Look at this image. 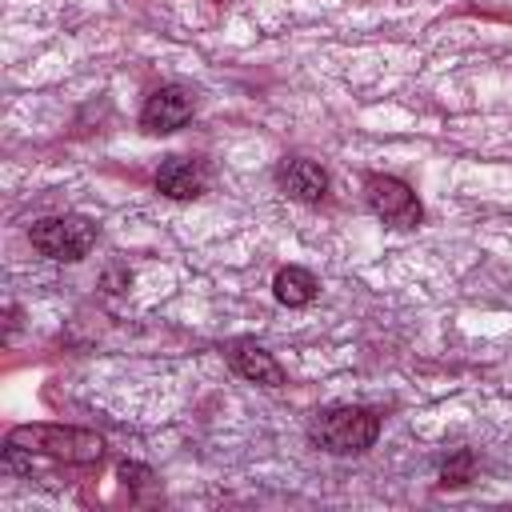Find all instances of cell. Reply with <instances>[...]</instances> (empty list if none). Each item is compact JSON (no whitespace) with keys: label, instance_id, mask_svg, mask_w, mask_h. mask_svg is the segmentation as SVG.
Listing matches in <instances>:
<instances>
[{"label":"cell","instance_id":"7a4b0ae2","mask_svg":"<svg viewBox=\"0 0 512 512\" xmlns=\"http://www.w3.org/2000/svg\"><path fill=\"white\" fill-rule=\"evenodd\" d=\"M8 444L20 452H44V456H56L68 464H92L104 452L96 432L64 428V424H20L8 432Z\"/></svg>","mask_w":512,"mask_h":512},{"label":"cell","instance_id":"277c9868","mask_svg":"<svg viewBox=\"0 0 512 512\" xmlns=\"http://www.w3.org/2000/svg\"><path fill=\"white\" fill-rule=\"evenodd\" d=\"M364 196H368V208H372L384 224H392V228H416L420 216H424L416 192H412L404 180H396V176H372V180L364 184Z\"/></svg>","mask_w":512,"mask_h":512},{"label":"cell","instance_id":"52a82bcc","mask_svg":"<svg viewBox=\"0 0 512 512\" xmlns=\"http://www.w3.org/2000/svg\"><path fill=\"white\" fill-rule=\"evenodd\" d=\"M204 184H208V176H204V168H200L196 160L168 156V160L156 168V188H160L164 196H172V200H192V196L204 192Z\"/></svg>","mask_w":512,"mask_h":512},{"label":"cell","instance_id":"5b68a950","mask_svg":"<svg viewBox=\"0 0 512 512\" xmlns=\"http://www.w3.org/2000/svg\"><path fill=\"white\" fill-rule=\"evenodd\" d=\"M192 108H196L192 92L180 88V84H168V88H160V92L148 96V104H144V112H140V124H144V132H152V136H164V132H176L180 124H188Z\"/></svg>","mask_w":512,"mask_h":512},{"label":"cell","instance_id":"9c48e42d","mask_svg":"<svg viewBox=\"0 0 512 512\" xmlns=\"http://www.w3.org/2000/svg\"><path fill=\"white\" fill-rule=\"evenodd\" d=\"M272 288H276V300H280V304H288V308H304V304L316 296V276H312L308 268L288 264V268L276 272Z\"/></svg>","mask_w":512,"mask_h":512},{"label":"cell","instance_id":"30bf717a","mask_svg":"<svg viewBox=\"0 0 512 512\" xmlns=\"http://www.w3.org/2000/svg\"><path fill=\"white\" fill-rule=\"evenodd\" d=\"M468 468H472V456H468V452H460L452 464H444V484H464Z\"/></svg>","mask_w":512,"mask_h":512},{"label":"cell","instance_id":"6da1fadb","mask_svg":"<svg viewBox=\"0 0 512 512\" xmlns=\"http://www.w3.org/2000/svg\"><path fill=\"white\" fill-rule=\"evenodd\" d=\"M380 432V416L372 408H360V404H340V408H328L312 420V444L332 452V456H352V452H364Z\"/></svg>","mask_w":512,"mask_h":512},{"label":"cell","instance_id":"ba28073f","mask_svg":"<svg viewBox=\"0 0 512 512\" xmlns=\"http://www.w3.org/2000/svg\"><path fill=\"white\" fill-rule=\"evenodd\" d=\"M280 188H284L292 200L316 204V200H324V192H328V172H324L316 160H288V164L280 168Z\"/></svg>","mask_w":512,"mask_h":512},{"label":"cell","instance_id":"3957f363","mask_svg":"<svg viewBox=\"0 0 512 512\" xmlns=\"http://www.w3.org/2000/svg\"><path fill=\"white\" fill-rule=\"evenodd\" d=\"M32 248L48 260H80L96 244V224L84 216H44L32 224Z\"/></svg>","mask_w":512,"mask_h":512},{"label":"cell","instance_id":"8992f818","mask_svg":"<svg viewBox=\"0 0 512 512\" xmlns=\"http://www.w3.org/2000/svg\"><path fill=\"white\" fill-rule=\"evenodd\" d=\"M228 364L236 368V376H244L252 384H264V388H280L284 384V368L272 360V352H264L252 340H236L228 348Z\"/></svg>","mask_w":512,"mask_h":512}]
</instances>
